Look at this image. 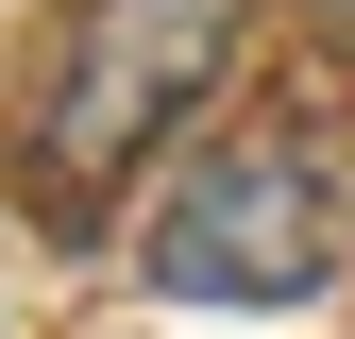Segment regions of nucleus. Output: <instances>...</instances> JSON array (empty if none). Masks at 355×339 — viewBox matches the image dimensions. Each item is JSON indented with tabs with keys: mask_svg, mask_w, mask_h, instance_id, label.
<instances>
[{
	"mask_svg": "<svg viewBox=\"0 0 355 339\" xmlns=\"http://www.w3.org/2000/svg\"><path fill=\"white\" fill-rule=\"evenodd\" d=\"M153 306H304L338 272V204H322V153L304 136H220L169 170L153 238H136Z\"/></svg>",
	"mask_w": 355,
	"mask_h": 339,
	"instance_id": "2",
	"label": "nucleus"
},
{
	"mask_svg": "<svg viewBox=\"0 0 355 339\" xmlns=\"http://www.w3.org/2000/svg\"><path fill=\"white\" fill-rule=\"evenodd\" d=\"M220 51H237V0H85V17L51 34V68H34V119H17L34 187L102 204L119 170L220 85Z\"/></svg>",
	"mask_w": 355,
	"mask_h": 339,
	"instance_id": "1",
	"label": "nucleus"
}]
</instances>
